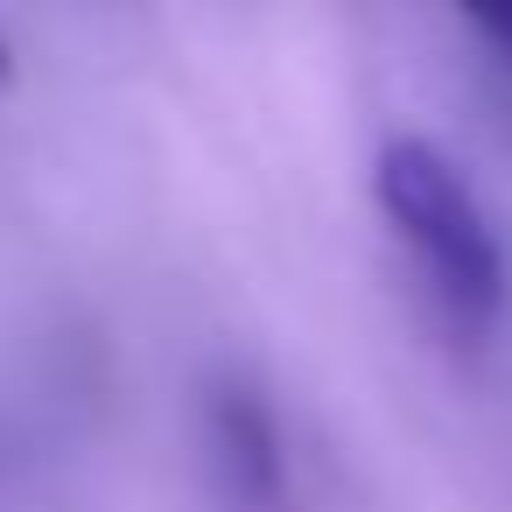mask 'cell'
I'll list each match as a JSON object with an SVG mask.
<instances>
[{"mask_svg":"<svg viewBox=\"0 0 512 512\" xmlns=\"http://www.w3.org/2000/svg\"><path fill=\"white\" fill-rule=\"evenodd\" d=\"M463 36L484 50L491 78L512 92V0H505V8H470V15H463Z\"/></svg>","mask_w":512,"mask_h":512,"instance_id":"3","label":"cell"},{"mask_svg":"<svg viewBox=\"0 0 512 512\" xmlns=\"http://www.w3.org/2000/svg\"><path fill=\"white\" fill-rule=\"evenodd\" d=\"M372 204L414 260L428 302L456 330H491L512 302V260L463 162L428 134H393L372 155Z\"/></svg>","mask_w":512,"mask_h":512,"instance_id":"1","label":"cell"},{"mask_svg":"<svg viewBox=\"0 0 512 512\" xmlns=\"http://www.w3.org/2000/svg\"><path fill=\"white\" fill-rule=\"evenodd\" d=\"M15 78V64H8V43H0V85H8Z\"/></svg>","mask_w":512,"mask_h":512,"instance_id":"4","label":"cell"},{"mask_svg":"<svg viewBox=\"0 0 512 512\" xmlns=\"http://www.w3.org/2000/svg\"><path fill=\"white\" fill-rule=\"evenodd\" d=\"M190 435H197L204 484L225 512H295L302 498L295 435H288L281 400L246 365H211L197 379Z\"/></svg>","mask_w":512,"mask_h":512,"instance_id":"2","label":"cell"}]
</instances>
